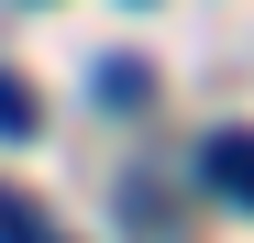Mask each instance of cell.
I'll return each instance as SVG.
<instances>
[{
    "instance_id": "1",
    "label": "cell",
    "mask_w": 254,
    "mask_h": 243,
    "mask_svg": "<svg viewBox=\"0 0 254 243\" xmlns=\"http://www.w3.org/2000/svg\"><path fill=\"white\" fill-rule=\"evenodd\" d=\"M199 166H210V188H221V199H243V210H254V133H210Z\"/></svg>"
},
{
    "instance_id": "2",
    "label": "cell",
    "mask_w": 254,
    "mask_h": 243,
    "mask_svg": "<svg viewBox=\"0 0 254 243\" xmlns=\"http://www.w3.org/2000/svg\"><path fill=\"white\" fill-rule=\"evenodd\" d=\"M0 133H33V89H22L11 66H0Z\"/></svg>"
}]
</instances>
